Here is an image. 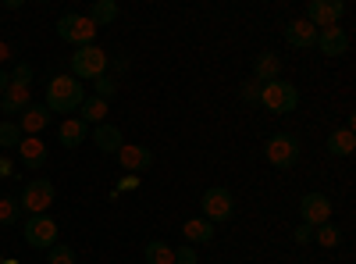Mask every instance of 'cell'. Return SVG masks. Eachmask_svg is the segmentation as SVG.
<instances>
[{
	"mask_svg": "<svg viewBox=\"0 0 356 264\" xmlns=\"http://www.w3.org/2000/svg\"><path fill=\"white\" fill-rule=\"evenodd\" d=\"M29 107V90L25 86H8L4 93H0V111L4 114H22Z\"/></svg>",
	"mask_w": 356,
	"mask_h": 264,
	"instance_id": "d6986e66",
	"label": "cell"
},
{
	"mask_svg": "<svg viewBox=\"0 0 356 264\" xmlns=\"http://www.w3.org/2000/svg\"><path fill=\"white\" fill-rule=\"evenodd\" d=\"M275 79H282V57L271 54V50H264L257 61H253V82L267 86V82H275Z\"/></svg>",
	"mask_w": 356,
	"mask_h": 264,
	"instance_id": "2e32d148",
	"label": "cell"
},
{
	"mask_svg": "<svg viewBox=\"0 0 356 264\" xmlns=\"http://www.w3.org/2000/svg\"><path fill=\"white\" fill-rule=\"evenodd\" d=\"M314 240H317L321 247H328V250H332V247H339V243H342V232H339L332 222H324V225H317V228H314Z\"/></svg>",
	"mask_w": 356,
	"mask_h": 264,
	"instance_id": "4316f807",
	"label": "cell"
},
{
	"mask_svg": "<svg viewBox=\"0 0 356 264\" xmlns=\"http://www.w3.org/2000/svg\"><path fill=\"white\" fill-rule=\"evenodd\" d=\"M300 215H303V225L317 228L324 222H332V200L324 196V193H307L300 200Z\"/></svg>",
	"mask_w": 356,
	"mask_h": 264,
	"instance_id": "30bf717a",
	"label": "cell"
},
{
	"mask_svg": "<svg viewBox=\"0 0 356 264\" xmlns=\"http://www.w3.org/2000/svg\"><path fill=\"white\" fill-rule=\"evenodd\" d=\"M0 261H4V254H0Z\"/></svg>",
	"mask_w": 356,
	"mask_h": 264,
	"instance_id": "f35d334b",
	"label": "cell"
},
{
	"mask_svg": "<svg viewBox=\"0 0 356 264\" xmlns=\"http://www.w3.org/2000/svg\"><path fill=\"white\" fill-rule=\"evenodd\" d=\"M285 43H289L292 50H310V47L317 43V29H314L307 18H296V22L285 25Z\"/></svg>",
	"mask_w": 356,
	"mask_h": 264,
	"instance_id": "4fadbf2b",
	"label": "cell"
},
{
	"mask_svg": "<svg viewBox=\"0 0 356 264\" xmlns=\"http://www.w3.org/2000/svg\"><path fill=\"white\" fill-rule=\"evenodd\" d=\"M353 146H356L353 129H332V136H328V154L332 157H349Z\"/></svg>",
	"mask_w": 356,
	"mask_h": 264,
	"instance_id": "ffe728a7",
	"label": "cell"
},
{
	"mask_svg": "<svg viewBox=\"0 0 356 264\" xmlns=\"http://www.w3.org/2000/svg\"><path fill=\"white\" fill-rule=\"evenodd\" d=\"M18 203H22V211H29V215H47L50 203H54V183H50V179H33V183H25Z\"/></svg>",
	"mask_w": 356,
	"mask_h": 264,
	"instance_id": "52a82bcc",
	"label": "cell"
},
{
	"mask_svg": "<svg viewBox=\"0 0 356 264\" xmlns=\"http://www.w3.org/2000/svg\"><path fill=\"white\" fill-rule=\"evenodd\" d=\"M79 118H82L86 125H100V122L107 118V100H100V97H86L82 107H79Z\"/></svg>",
	"mask_w": 356,
	"mask_h": 264,
	"instance_id": "7402d4cb",
	"label": "cell"
},
{
	"mask_svg": "<svg viewBox=\"0 0 356 264\" xmlns=\"http://www.w3.org/2000/svg\"><path fill=\"white\" fill-rule=\"evenodd\" d=\"M93 143L100 146L104 154H118L125 146V136H122V129L118 125H111V122H100L97 129H93Z\"/></svg>",
	"mask_w": 356,
	"mask_h": 264,
	"instance_id": "e0dca14e",
	"label": "cell"
},
{
	"mask_svg": "<svg viewBox=\"0 0 356 264\" xmlns=\"http://www.w3.org/2000/svg\"><path fill=\"white\" fill-rule=\"evenodd\" d=\"M86 100V90H82V82L75 75H54L47 82V111L54 114H75Z\"/></svg>",
	"mask_w": 356,
	"mask_h": 264,
	"instance_id": "6da1fadb",
	"label": "cell"
},
{
	"mask_svg": "<svg viewBox=\"0 0 356 264\" xmlns=\"http://www.w3.org/2000/svg\"><path fill=\"white\" fill-rule=\"evenodd\" d=\"M86 136H89V125L82 118H65L61 129H57V143H61L65 150H75L79 143H86Z\"/></svg>",
	"mask_w": 356,
	"mask_h": 264,
	"instance_id": "ac0fdd59",
	"label": "cell"
},
{
	"mask_svg": "<svg viewBox=\"0 0 356 264\" xmlns=\"http://www.w3.org/2000/svg\"><path fill=\"white\" fill-rule=\"evenodd\" d=\"M0 264H22V261H15V257H4V261H0Z\"/></svg>",
	"mask_w": 356,
	"mask_h": 264,
	"instance_id": "74e56055",
	"label": "cell"
},
{
	"mask_svg": "<svg viewBox=\"0 0 356 264\" xmlns=\"http://www.w3.org/2000/svg\"><path fill=\"white\" fill-rule=\"evenodd\" d=\"M18 218H22V203H18V196L4 193V196H0V228L18 225Z\"/></svg>",
	"mask_w": 356,
	"mask_h": 264,
	"instance_id": "603a6c76",
	"label": "cell"
},
{
	"mask_svg": "<svg viewBox=\"0 0 356 264\" xmlns=\"http://www.w3.org/2000/svg\"><path fill=\"white\" fill-rule=\"evenodd\" d=\"M143 257H146V264H175V250H171V247H168L164 240H154V243H146Z\"/></svg>",
	"mask_w": 356,
	"mask_h": 264,
	"instance_id": "d4e9b609",
	"label": "cell"
},
{
	"mask_svg": "<svg viewBox=\"0 0 356 264\" xmlns=\"http://www.w3.org/2000/svg\"><path fill=\"white\" fill-rule=\"evenodd\" d=\"M346 15V4L342 0H310L307 4V22L317 29H332V25H339V18Z\"/></svg>",
	"mask_w": 356,
	"mask_h": 264,
	"instance_id": "9c48e42d",
	"label": "cell"
},
{
	"mask_svg": "<svg viewBox=\"0 0 356 264\" xmlns=\"http://www.w3.org/2000/svg\"><path fill=\"white\" fill-rule=\"evenodd\" d=\"M292 240H296V243H310V240H314V228H310V225H300V228L292 232Z\"/></svg>",
	"mask_w": 356,
	"mask_h": 264,
	"instance_id": "d6a6232c",
	"label": "cell"
},
{
	"mask_svg": "<svg viewBox=\"0 0 356 264\" xmlns=\"http://www.w3.org/2000/svg\"><path fill=\"white\" fill-rule=\"evenodd\" d=\"M11 168H15V161H11V157H0V179H8Z\"/></svg>",
	"mask_w": 356,
	"mask_h": 264,
	"instance_id": "e575fe53",
	"label": "cell"
},
{
	"mask_svg": "<svg viewBox=\"0 0 356 264\" xmlns=\"http://www.w3.org/2000/svg\"><path fill=\"white\" fill-rule=\"evenodd\" d=\"M8 86H11V79H8L4 72H0V93H4V90H8Z\"/></svg>",
	"mask_w": 356,
	"mask_h": 264,
	"instance_id": "8d00e7d4",
	"label": "cell"
},
{
	"mask_svg": "<svg viewBox=\"0 0 356 264\" xmlns=\"http://www.w3.org/2000/svg\"><path fill=\"white\" fill-rule=\"evenodd\" d=\"M97 33H100V29L89 22L86 15H65L61 22H57V36H61L65 43H72L75 50L79 47H93Z\"/></svg>",
	"mask_w": 356,
	"mask_h": 264,
	"instance_id": "277c9868",
	"label": "cell"
},
{
	"mask_svg": "<svg viewBox=\"0 0 356 264\" xmlns=\"http://www.w3.org/2000/svg\"><path fill=\"white\" fill-rule=\"evenodd\" d=\"M260 104L271 114H289V111L300 107V90H296L292 82H285V79H275V82L260 86Z\"/></svg>",
	"mask_w": 356,
	"mask_h": 264,
	"instance_id": "7a4b0ae2",
	"label": "cell"
},
{
	"mask_svg": "<svg viewBox=\"0 0 356 264\" xmlns=\"http://www.w3.org/2000/svg\"><path fill=\"white\" fill-rule=\"evenodd\" d=\"M47 125H50V111H47L43 104H29V107L22 111V122H18L22 136H40Z\"/></svg>",
	"mask_w": 356,
	"mask_h": 264,
	"instance_id": "9a60e30c",
	"label": "cell"
},
{
	"mask_svg": "<svg viewBox=\"0 0 356 264\" xmlns=\"http://www.w3.org/2000/svg\"><path fill=\"white\" fill-rule=\"evenodd\" d=\"M200 208H203V218H207V222L218 225V222H228V218H232L235 200H232V193H228L225 186H211V189L200 196Z\"/></svg>",
	"mask_w": 356,
	"mask_h": 264,
	"instance_id": "8992f818",
	"label": "cell"
},
{
	"mask_svg": "<svg viewBox=\"0 0 356 264\" xmlns=\"http://www.w3.org/2000/svg\"><path fill=\"white\" fill-rule=\"evenodd\" d=\"M18 143H22V129H18V122H0V146L4 150H18Z\"/></svg>",
	"mask_w": 356,
	"mask_h": 264,
	"instance_id": "484cf974",
	"label": "cell"
},
{
	"mask_svg": "<svg viewBox=\"0 0 356 264\" xmlns=\"http://www.w3.org/2000/svg\"><path fill=\"white\" fill-rule=\"evenodd\" d=\"M118 161H122V168L129 175H139L154 164V150L150 146H139V143H125L122 150H118Z\"/></svg>",
	"mask_w": 356,
	"mask_h": 264,
	"instance_id": "8fae6325",
	"label": "cell"
},
{
	"mask_svg": "<svg viewBox=\"0 0 356 264\" xmlns=\"http://www.w3.org/2000/svg\"><path fill=\"white\" fill-rule=\"evenodd\" d=\"M324 57H342L349 50V36H346V29L332 25V29H321L317 33V43H314Z\"/></svg>",
	"mask_w": 356,
	"mask_h": 264,
	"instance_id": "7c38bea8",
	"label": "cell"
},
{
	"mask_svg": "<svg viewBox=\"0 0 356 264\" xmlns=\"http://www.w3.org/2000/svg\"><path fill=\"white\" fill-rule=\"evenodd\" d=\"M18 154H22V164H25L29 171H40V168L47 164V143H43L40 136H22Z\"/></svg>",
	"mask_w": 356,
	"mask_h": 264,
	"instance_id": "5bb4252c",
	"label": "cell"
},
{
	"mask_svg": "<svg viewBox=\"0 0 356 264\" xmlns=\"http://www.w3.org/2000/svg\"><path fill=\"white\" fill-rule=\"evenodd\" d=\"M107 65H111V57H107V50H100V47H79L75 50V57H72V72L68 75H75L79 82L82 79H100L104 72H107Z\"/></svg>",
	"mask_w": 356,
	"mask_h": 264,
	"instance_id": "3957f363",
	"label": "cell"
},
{
	"mask_svg": "<svg viewBox=\"0 0 356 264\" xmlns=\"http://www.w3.org/2000/svg\"><path fill=\"white\" fill-rule=\"evenodd\" d=\"M239 100H243V104H260V82H243Z\"/></svg>",
	"mask_w": 356,
	"mask_h": 264,
	"instance_id": "4dcf8cb0",
	"label": "cell"
},
{
	"mask_svg": "<svg viewBox=\"0 0 356 264\" xmlns=\"http://www.w3.org/2000/svg\"><path fill=\"white\" fill-rule=\"evenodd\" d=\"M122 189H139V175H125L122 186H118V193H122Z\"/></svg>",
	"mask_w": 356,
	"mask_h": 264,
	"instance_id": "836d02e7",
	"label": "cell"
},
{
	"mask_svg": "<svg viewBox=\"0 0 356 264\" xmlns=\"http://www.w3.org/2000/svg\"><path fill=\"white\" fill-rule=\"evenodd\" d=\"M22 232H25V243L36 247V250H50L57 243V225H54L50 215H33L22 225Z\"/></svg>",
	"mask_w": 356,
	"mask_h": 264,
	"instance_id": "ba28073f",
	"label": "cell"
},
{
	"mask_svg": "<svg viewBox=\"0 0 356 264\" xmlns=\"http://www.w3.org/2000/svg\"><path fill=\"white\" fill-rule=\"evenodd\" d=\"M47 264H75V250L65 247V243H54L47 250Z\"/></svg>",
	"mask_w": 356,
	"mask_h": 264,
	"instance_id": "83f0119b",
	"label": "cell"
},
{
	"mask_svg": "<svg viewBox=\"0 0 356 264\" xmlns=\"http://www.w3.org/2000/svg\"><path fill=\"white\" fill-rule=\"evenodd\" d=\"M200 257H196V250L193 247H178L175 250V264H196Z\"/></svg>",
	"mask_w": 356,
	"mask_h": 264,
	"instance_id": "1f68e13d",
	"label": "cell"
},
{
	"mask_svg": "<svg viewBox=\"0 0 356 264\" xmlns=\"http://www.w3.org/2000/svg\"><path fill=\"white\" fill-rule=\"evenodd\" d=\"M8 79H11V86H25V90H29V82H33V65L18 61V65H15V72H11Z\"/></svg>",
	"mask_w": 356,
	"mask_h": 264,
	"instance_id": "f546056e",
	"label": "cell"
},
{
	"mask_svg": "<svg viewBox=\"0 0 356 264\" xmlns=\"http://www.w3.org/2000/svg\"><path fill=\"white\" fill-rule=\"evenodd\" d=\"M93 90H97L100 100H111V97L118 93V82H114L111 75H100V79H93Z\"/></svg>",
	"mask_w": 356,
	"mask_h": 264,
	"instance_id": "f1b7e54d",
	"label": "cell"
},
{
	"mask_svg": "<svg viewBox=\"0 0 356 264\" xmlns=\"http://www.w3.org/2000/svg\"><path fill=\"white\" fill-rule=\"evenodd\" d=\"M8 57H11V47H8L4 40H0V61H8Z\"/></svg>",
	"mask_w": 356,
	"mask_h": 264,
	"instance_id": "d590c367",
	"label": "cell"
},
{
	"mask_svg": "<svg viewBox=\"0 0 356 264\" xmlns=\"http://www.w3.org/2000/svg\"><path fill=\"white\" fill-rule=\"evenodd\" d=\"M86 18L93 22L97 29H100V25H111V22L118 18V4H114V0H97V4L89 8V15H86Z\"/></svg>",
	"mask_w": 356,
	"mask_h": 264,
	"instance_id": "cb8c5ba5",
	"label": "cell"
},
{
	"mask_svg": "<svg viewBox=\"0 0 356 264\" xmlns=\"http://www.w3.org/2000/svg\"><path fill=\"white\" fill-rule=\"evenodd\" d=\"M182 232H186L189 247H193V243H211V240H214V225L207 222V218H189V222L182 225Z\"/></svg>",
	"mask_w": 356,
	"mask_h": 264,
	"instance_id": "44dd1931",
	"label": "cell"
},
{
	"mask_svg": "<svg viewBox=\"0 0 356 264\" xmlns=\"http://www.w3.org/2000/svg\"><path fill=\"white\" fill-rule=\"evenodd\" d=\"M264 154L275 168H296L300 164V139H296L292 132H278V136H271L264 143Z\"/></svg>",
	"mask_w": 356,
	"mask_h": 264,
	"instance_id": "5b68a950",
	"label": "cell"
}]
</instances>
